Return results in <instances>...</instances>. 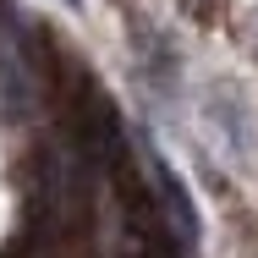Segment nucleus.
<instances>
[{"label":"nucleus","instance_id":"1","mask_svg":"<svg viewBox=\"0 0 258 258\" xmlns=\"http://www.w3.org/2000/svg\"><path fill=\"white\" fill-rule=\"evenodd\" d=\"M149 170H154V187H159V209H165V225H170V236H176V247L181 253H198V209H192V192H187V181L165 165V159L149 149Z\"/></svg>","mask_w":258,"mask_h":258},{"label":"nucleus","instance_id":"2","mask_svg":"<svg viewBox=\"0 0 258 258\" xmlns=\"http://www.w3.org/2000/svg\"><path fill=\"white\" fill-rule=\"evenodd\" d=\"M66 6H83V0H66Z\"/></svg>","mask_w":258,"mask_h":258}]
</instances>
